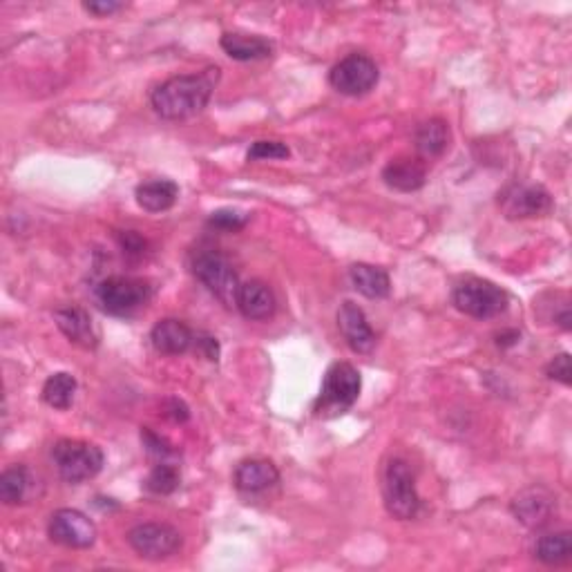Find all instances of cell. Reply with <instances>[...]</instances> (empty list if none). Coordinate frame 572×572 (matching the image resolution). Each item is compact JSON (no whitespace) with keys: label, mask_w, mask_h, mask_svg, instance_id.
Instances as JSON below:
<instances>
[{"label":"cell","mask_w":572,"mask_h":572,"mask_svg":"<svg viewBox=\"0 0 572 572\" xmlns=\"http://www.w3.org/2000/svg\"><path fill=\"white\" fill-rule=\"evenodd\" d=\"M219 81V68H208L199 74L173 76L152 92L150 103L161 119L181 121L202 112L211 101Z\"/></svg>","instance_id":"1"},{"label":"cell","mask_w":572,"mask_h":572,"mask_svg":"<svg viewBox=\"0 0 572 572\" xmlns=\"http://www.w3.org/2000/svg\"><path fill=\"white\" fill-rule=\"evenodd\" d=\"M362 389L360 371L349 362H336L327 369L322 380L320 396L313 412L320 418H336L356 405Z\"/></svg>","instance_id":"2"},{"label":"cell","mask_w":572,"mask_h":572,"mask_svg":"<svg viewBox=\"0 0 572 572\" xmlns=\"http://www.w3.org/2000/svg\"><path fill=\"white\" fill-rule=\"evenodd\" d=\"M52 461L59 470L61 479L68 483H83L90 481L103 470L106 456L99 445L88 441H72V438H63V441L52 447Z\"/></svg>","instance_id":"3"},{"label":"cell","mask_w":572,"mask_h":572,"mask_svg":"<svg viewBox=\"0 0 572 572\" xmlns=\"http://www.w3.org/2000/svg\"><path fill=\"white\" fill-rule=\"evenodd\" d=\"M454 307L476 320L497 318L508 309V293L490 280L467 278L456 284L452 293Z\"/></svg>","instance_id":"4"},{"label":"cell","mask_w":572,"mask_h":572,"mask_svg":"<svg viewBox=\"0 0 572 572\" xmlns=\"http://www.w3.org/2000/svg\"><path fill=\"white\" fill-rule=\"evenodd\" d=\"M193 273L195 278L202 282L215 298L224 304V307L233 309L237 307V291H240V278L233 269V264L226 257L213 251H199L193 257Z\"/></svg>","instance_id":"5"},{"label":"cell","mask_w":572,"mask_h":572,"mask_svg":"<svg viewBox=\"0 0 572 572\" xmlns=\"http://www.w3.org/2000/svg\"><path fill=\"white\" fill-rule=\"evenodd\" d=\"M385 508L398 521L414 519L421 510V497L416 490V479L412 467L403 459L389 461L383 481Z\"/></svg>","instance_id":"6"},{"label":"cell","mask_w":572,"mask_h":572,"mask_svg":"<svg viewBox=\"0 0 572 572\" xmlns=\"http://www.w3.org/2000/svg\"><path fill=\"white\" fill-rule=\"evenodd\" d=\"M152 286L128 275H110L97 286V300L110 316H130L150 300Z\"/></svg>","instance_id":"7"},{"label":"cell","mask_w":572,"mask_h":572,"mask_svg":"<svg viewBox=\"0 0 572 572\" xmlns=\"http://www.w3.org/2000/svg\"><path fill=\"white\" fill-rule=\"evenodd\" d=\"M378 79V65L367 54H349L333 65L329 72L331 88L340 94H347V97H362V94L376 88Z\"/></svg>","instance_id":"8"},{"label":"cell","mask_w":572,"mask_h":572,"mask_svg":"<svg viewBox=\"0 0 572 572\" xmlns=\"http://www.w3.org/2000/svg\"><path fill=\"white\" fill-rule=\"evenodd\" d=\"M128 543L139 557L161 561L175 555L184 543V537L168 523H139L128 532Z\"/></svg>","instance_id":"9"},{"label":"cell","mask_w":572,"mask_h":572,"mask_svg":"<svg viewBox=\"0 0 572 572\" xmlns=\"http://www.w3.org/2000/svg\"><path fill=\"white\" fill-rule=\"evenodd\" d=\"M499 206L508 219H532L550 215L555 202L539 184H514L499 195Z\"/></svg>","instance_id":"10"},{"label":"cell","mask_w":572,"mask_h":572,"mask_svg":"<svg viewBox=\"0 0 572 572\" xmlns=\"http://www.w3.org/2000/svg\"><path fill=\"white\" fill-rule=\"evenodd\" d=\"M50 539L54 543H59L63 548H74V550H85L92 548L94 541H97V526L90 517H85L83 512L63 508L56 510L50 519Z\"/></svg>","instance_id":"11"},{"label":"cell","mask_w":572,"mask_h":572,"mask_svg":"<svg viewBox=\"0 0 572 572\" xmlns=\"http://www.w3.org/2000/svg\"><path fill=\"white\" fill-rule=\"evenodd\" d=\"M555 508L557 501L552 497V492L541 488V485H532V488L521 490L510 503V512L514 514V519L530 530H541L543 526H548L552 514H555Z\"/></svg>","instance_id":"12"},{"label":"cell","mask_w":572,"mask_h":572,"mask_svg":"<svg viewBox=\"0 0 572 572\" xmlns=\"http://www.w3.org/2000/svg\"><path fill=\"white\" fill-rule=\"evenodd\" d=\"M338 329L349 345V349L356 351V354H369V351L376 347V333L374 329H371V324L367 322L365 311H362L354 302H345L340 307Z\"/></svg>","instance_id":"13"},{"label":"cell","mask_w":572,"mask_h":572,"mask_svg":"<svg viewBox=\"0 0 572 572\" xmlns=\"http://www.w3.org/2000/svg\"><path fill=\"white\" fill-rule=\"evenodd\" d=\"M56 327L68 338L72 345L81 349H97L99 333L94 329L90 313L81 307H63L54 313Z\"/></svg>","instance_id":"14"},{"label":"cell","mask_w":572,"mask_h":572,"mask_svg":"<svg viewBox=\"0 0 572 572\" xmlns=\"http://www.w3.org/2000/svg\"><path fill=\"white\" fill-rule=\"evenodd\" d=\"M383 181L398 193H414L427 181V166L421 157H396L383 168Z\"/></svg>","instance_id":"15"},{"label":"cell","mask_w":572,"mask_h":572,"mask_svg":"<svg viewBox=\"0 0 572 572\" xmlns=\"http://www.w3.org/2000/svg\"><path fill=\"white\" fill-rule=\"evenodd\" d=\"M280 481V472L266 459H246L235 467L233 483L235 488L246 494H260L271 490Z\"/></svg>","instance_id":"16"},{"label":"cell","mask_w":572,"mask_h":572,"mask_svg":"<svg viewBox=\"0 0 572 572\" xmlns=\"http://www.w3.org/2000/svg\"><path fill=\"white\" fill-rule=\"evenodd\" d=\"M275 302L273 291L260 280H249L240 284V291H237V309L242 311L244 318L249 320H269L273 318Z\"/></svg>","instance_id":"17"},{"label":"cell","mask_w":572,"mask_h":572,"mask_svg":"<svg viewBox=\"0 0 572 572\" xmlns=\"http://www.w3.org/2000/svg\"><path fill=\"white\" fill-rule=\"evenodd\" d=\"M150 340H152V347H155L159 354L179 356V354H186V351L193 347L195 336L184 322L168 318V320H159L155 327H152Z\"/></svg>","instance_id":"18"},{"label":"cell","mask_w":572,"mask_h":572,"mask_svg":"<svg viewBox=\"0 0 572 572\" xmlns=\"http://www.w3.org/2000/svg\"><path fill=\"white\" fill-rule=\"evenodd\" d=\"M137 204L148 213H164L173 208L179 197V186L170 179H152L135 190Z\"/></svg>","instance_id":"19"},{"label":"cell","mask_w":572,"mask_h":572,"mask_svg":"<svg viewBox=\"0 0 572 572\" xmlns=\"http://www.w3.org/2000/svg\"><path fill=\"white\" fill-rule=\"evenodd\" d=\"M349 278L354 289L369 300H383L392 291V280H389L387 271L378 269V266L354 264L349 269Z\"/></svg>","instance_id":"20"},{"label":"cell","mask_w":572,"mask_h":572,"mask_svg":"<svg viewBox=\"0 0 572 572\" xmlns=\"http://www.w3.org/2000/svg\"><path fill=\"white\" fill-rule=\"evenodd\" d=\"M222 50L235 61H260L269 59L273 54V45L262 36H249V34H224Z\"/></svg>","instance_id":"21"},{"label":"cell","mask_w":572,"mask_h":572,"mask_svg":"<svg viewBox=\"0 0 572 572\" xmlns=\"http://www.w3.org/2000/svg\"><path fill=\"white\" fill-rule=\"evenodd\" d=\"M450 139V123L443 119H429L421 123L414 135L416 150L421 152L423 157H441L447 146H450Z\"/></svg>","instance_id":"22"},{"label":"cell","mask_w":572,"mask_h":572,"mask_svg":"<svg viewBox=\"0 0 572 572\" xmlns=\"http://www.w3.org/2000/svg\"><path fill=\"white\" fill-rule=\"evenodd\" d=\"M535 557L541 564L559 566L572 557V535L568 530L548 532L541 535L535 543Z\"/></svg>","instance_id":"23"},{"label":"cell","mask_w":572,"mask_h":572,"mask_svg":"<svg viewBox=\"0 0 572 572\" xmlns=\"http://www.w3.org/2000/svg\"><path fill=\"white\" fill-rule=\"evenodd\" d=\"M32 485V476L27 465H12L0 474V501L5 505H18L27 499Z\"/></svg>","instance_id":"24"},{"label":"cell","mask_w":572,"mask_h":572,"mask_svg":"<svg viewBox=\"0 0 572 572\" xmlns=\"http://www.w3.org/2000/svg\"><path fill=\"white\" fill-rule=\"evenodd\" d=\"M74 394H76V378L68 374V371L52 374L43 385L45 405H50L52 409H59V412H65V409L72 407Z\"/></svg>","instance_id":"25"},{"label":"cell","mask_w":572,"mask_h":572,"mask_svg":"<svg viewBox=\"0 0 572 572\" xmlns=\"http://www.w3.org/2000/svg\"><path fill=\"white\" fill-rule=\"evenodd\" d=\"M179 488V470L170 461H161L152 467L148 479H146V490L152 494H173Z\"/></svg>","instance_id":"26"},{"label":"cell","mask_w":572,"mask_h":572,"mask_svg":"<svg viewBox=\"0 0 572 572\" xmlns=\"http://www.w3.org/2000/svg\"><path fill=\"white\" fill-rule=\"evenodd\" d=\"M249 224V215L233 211V208H222V211H215L211 217H208V226L217 228V231H242V228Z\"/></svg>","instance_id":"27"},{"label":"cell","mask_w":572,"mask_h":572,"mask_svg":"<svg viewBox=\"0 0 572 572\" xmlns=\"http://www.w3.org/2000/svg\"><path fill=\"white\" fill-rule=\"evenodd\" d=\"M141 443L146 447V452L152 456V459L161 461H168L170 456H175L173 445H170L164 436H159L152 432L150 427H141Z\"/></svg>","instance_id":"28"},{"label":"cell","mask_w":572,"mask_h":572,"mask_svg":"<svg viewBox=\"0 0 572 572\" xmlns=\"http://www.w3.org/2000/svg\"><path fill=\"white\" fill-rule=\"evenodd\" d=\"M291 150L282 141H255L249 148V161H264V159H286Z\"/></svg>","instance_id":"29"},{"label":"cell","mask_w":572,"mask_h":572,"mask_svg":"<svg viewBox=\"0 0 572 572\" xmlns=\"http://www.w3.org/2000/svg\"><path fill=\"white\" fill-rule=\"evenodd\" d=\"M546 374H548V378L557 380V383L570 387V383H572L570 356H568V354H559V356L552 358V360L548 362V367H546Z\"/></svg>","instance_id":"30"},{"label":"cell","mask_w":572,"mask_h":572,"mask_svg":"<svg viewBox=\"0 0 572 572\" xmlns=\"http://www.w3.org/2000/svg\"><path fill=\"white\" fill-rule=\"evenodd\" d=\"M161 409H164V416L168 418V421H173V423H186L188 418H190L188 405L184 403V400H179V398L164 400V405H161Z\"/></svg>","instance_id":"31"},{"label":"cell","mask_w":572,"mask_h":572,"mask_svg":"<svg viewBox=\"0 0 572 572\" xmlns=\"http://www.w3.org/2000/svg\"><path fill=\"white\" fill-rule=\"evenodd\" d=\"M117 240L128 255H143V251H146V240L135 231H121L117 233Z\"/></svg>","instance_id":"32"},{"label":"cell","mask_w":572,"mask_h":572,"mask_svg":"<svg viewBox=\"0 0 572 572\" xmlns=\"http://www.w3.org/2000/svg\"><path fill=\"white\" fill-rule=\"evenodd\" d=\"M83 9L94 16H110L114 12H119V9H123V5L114 3V0H94V3H83Z\"/></svg>","instance_id":"33"},{"label":"cell","mask_w":572,"mask_h":572,"mask_svg":"<svg viewBox=\"0 0 572 572\" xmlns=\"http://www.w3.org/2000/svg\"><path fill=\"white\" fill-rule=\"evenodd\" d=\"M197 345L204 349V356L208 358V360H217V356H219V347H217V342H215V338H197Z\"/></svg>","instance_id":"34"},{"label":"cell","mask_w":572,"mask_h":572,"mask_svg":"<svg viewBox=\"0 0 572 572\" xmlns=\"http://www.w3.org/2000/svg\"><path fill=\"white\" fill-rule=\"evenodd\" d=\"M519 338H521L519 331H503L497 336V345L499 347H512V345H517Z\"/></svg>","instance_id":"35"}]
</instances>
